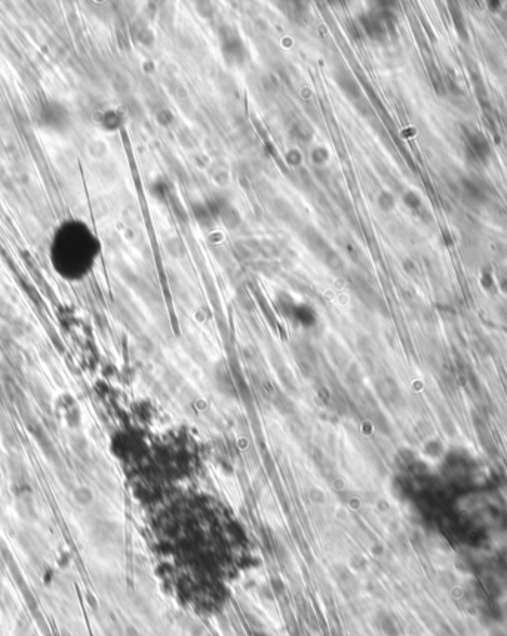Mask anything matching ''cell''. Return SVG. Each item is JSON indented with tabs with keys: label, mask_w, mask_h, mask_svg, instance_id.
Here are the masks:
<instances>
[{
	"label": "cell",
	"mask_w": 507,
	"mask_h": 636,
	"mask_svg": "<svg viewBox=\"0 0 507 636\" xmlns=\"http://www.w3.org/2000/svg\"><path fill=\"white\" fill-rule=\"evenodd\" d=\"M95 252L86 238H65L54 250V265L63 277L80 278L94 262Z\"/></svg>",
	"instance_id": "1"
}]
</instances>
